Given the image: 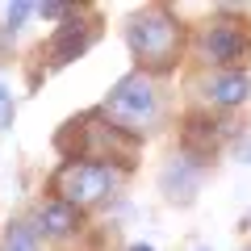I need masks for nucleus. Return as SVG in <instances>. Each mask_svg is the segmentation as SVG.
Segmentation results:
<instances>
[{
	"instance_id": "nucleus-1",
	"label": "nucleus",
	"mask_w": 251,
	"mask_h": 251,
	"mask_svg": "<svg viewBox=\"0 0 251 251\" xmlns=\"http://www.w3.org/2000/svg\"><path fill=\"white\" fill-rule=\"evenodd\" d=\"M126 42H130V54H134L138 72L163 75L184 54V21L168 4H147V9H138L126 21Z\"/></svg>"
},
{
	"instance_id": "nucleus-2",
	"label": "nucleus",
	"mask_w": 251,
	"mask_h": 251,
	"mask_svg": "<svg viewBox=\"0 0 251 251\" xmlns=\"http://www.w3.org/2000/svg\"><path fill=\"white\" fill-rule=\"evenodd\" d=\"M97 113L105 117L109 126H117L122 134H130V138L143 143V138L155 134L159 122H163V97H159V88H155V75H147V72L134 67L130 75H122V80L109 88V97L100 100Z\"/></svg>"
},
{
	"instance_id": "nucleus-3",
	"label": "nucleus",
	"mask_w": 251,
	"mask_h": 251,
	"mask_svg": "<svg viewBox=\"0 0 251 251\" xmlns=\"http://www.w3.org/2000/svg\"><path fill=\"white\" fill-rule=\"evenodd\" d=\"M122 176H126L122 168L100 163V159H63L59 168H54V176H50L46 188H50L54 201H63V205L88 214V209L105 205V201L117 193Z\"/></svg>"
},
{
	"instance_id": "nucleus-4",
	"label": "nucleus",
	"mask_w": 251,
	"mask_h": 251,
	"mask_svg": "<svg viewBox=\"0 0 251 251\" xmlns=\"http://www.w3.org/2000/svg\"><path fill=\"white\" fill-rule=\"evenodd\" d=\"M193 54L214 72H243V63L251 59V34L243 21L214 17L197 29L193 38Z\"/></svg>"
},
{
	"instance_id": "nucleus-5",
	"label": "nucleus",
	"mask_w": 251,
	"mask_h": 251,
	"mask_svg": "<svg viewBox=\"0 0 251 251\" xmlns=\"http://www.w3.org/2000/svg\"><path fill=\"white\" fill-rule=\"evenodd\" d=\"M84 9H72V17L63 21V25H54L50 42H46V54H50V67H67L72 59H80L84 50H88L92 42H97V17L92 21H80Z\"/></svg>"
},
{
	"instance_id": "nucleus-6",
	"label": "nucleus",
	"mask_w": 251,
	"mask_h": 251,
	"mask_svg": "<svg viewBox=\"0 0 251 251\" xmlns=\"http://www.w3.org/2000/svg\"><path fill=\"white\" fill-rule=\"evenodd\" d=\"M197 97L205 109H234L251 97V75L247 72H209L197 80Z\"/></svg>"
},
{
	"instance_id": "nucleus-7",
	"label": "nucleus",
	"mask_w": 251,
	"mask_h": 251,
	"mask_svg": "<svg viewBox=\"0 0 251 251\" xmlns=\"http://www.w3.org/2000/svg\"><path fill=\"white\" fill-rule=\"evenodd\" d=\"M29 222H34L38 239L59 243V239L80 234L84 214H80V209H72V205H63V201H54V197H46V201H38V205H34V218H29Z\"/></svg>"
},
{
	"instance_id": "nucleus-8",
	"label": "nucleus",
	"mask_w": 251,
	"mask_h": 251,
	"mask_svg": "<svg viewBox=\"0 0 251 251\" xmlns=\"http://www.w3.org/2000/svg\"><path fill=\"white\" fill-rule=\"evenodd\" d=\"M201 168H205V163L188 159V155H176V159H172L168 168H163V176H159V188H163V197H168V201H180V205H188V201L197 197Z\"/></svg>"
},
{
	"instance_id": "nucleus-9",
	"label": "nucleus",
	"mask_w": 251,
	"mask_h": 251,
	"mask_svg": "<svg viewBox=\"0 0 251 251\" xmlns=\"http://www.w3.org/2000/svg\"><path fill=\"white\" fill-rule=\"evenodd\" d=\"M0 251H42V239H38L34 222H29V218H13V222L4 226Z\"/></svg>"
},
{
	"instance_id": "nucleus-10",
	"label": "nucleus",
	"mask_w": 251,
	"mask_h": 251,
	"mask_svg": "<svg viewBox=\"0 0 251 251\" xmlns=\"http://www.w3.org/2000/svg\"><path fill=\"white\" fill-rule=\"evenodd\" d=\"M13 117H17V100H13L9 84H0V134L13 126Z\"/></svg>"
},
{
	"instance_id": "nucleus-11",
	"label": "nucleus",
	"mask_w": 251,
	"mask_h": 251,
	"mask_svg": "<svg viewBox=\"0 0 251 251\" xmlns=\"http://www.w3.org/2000/svg\"><path fill=\"white\" fill-rule=\"evenodd\" d=\"M234 155H239V163H247V168H251V138H243V143H239V151H234Z\"/></svg>"
},
{
	"instance_id": "nucleus-12",
	"label": "nucleus",
	"mask_w": 251,
	"mask_h": 251,
	"mask_svg": "<svg viewBox=\"0 0 251 251\" xmlns=\"http://www.w3.org/2000/svg\"><path fill=\"white\" fill-rule=\"evenodd\" d=\"M130 251H155L151 243H130Z\"/></svg>"
},
{
	"instance_id": "nucleus-13",
	"label": "nucleus",
	"mask_w": 251,
	"mask_h": 251,
	"mask_svg": "<svg viewBox=\"0 0 251 251\" xmlns=\"http://www.w3.org/2000/svg\"><path fill=\"white\" fill-rule=\"evenodd\" d=\"M193 251H209V247H205V243H201V247H193Z\"/></svg>"
},
{
	"instance_id": "nucleus-14",
	"label": "nucleus",
	"mask_w": 251,
	"mask_h": 251,
	"mask_svg": "<svg viewBox=\"0 0 251 251\" xmlns=\"http://www.w3.org/2000/svg\"><path fill=\"white\" fill-rule=\"evenodd\" d=\"M247 251H251V247H247Z\"/></svg>"
}]
</instances>
